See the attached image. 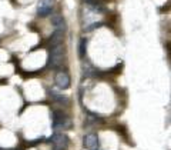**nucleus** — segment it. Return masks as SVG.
Listing matches in <instances>:
<instances>
[{"label":"nucleus","instance_id":"nucleus-8","mask_svg":"<svg viewBox=\"0 0 171 150\" xmlns=\"http://www.w3.org/2000/svg\"><path fill=\"white\" fill-rule=\"evenodd\" d=\"M50 97L56 102V103H59V105H64L67 106L70 103V100L67 96H63V94H60V93H56L54 90H50Z\"/></svg>","mask_w":171,"mask_h":150},{"label":"nucleus","instance_id":"nucleus-5","mask_svg":"<svg viewBox=\"0 0 171 150\" xmlns=\"http://www.w3.org/2000/svg\"><path fill=\"white\" fill-rule=\"evenodd\" d=\"M54 82L59 89H69L70 87V76L66 72H59L54 77Z\"/></svg>","mask_w":171,"mask_h":150},{"label":"nucleus","instance_id":"nucleus-4","mask_svg":"<svg viewBox=\"0 0 171 150\" xmlns=\"http://www.w3.org/2000/svg\"><path fill=\"white\" fill-rule=\"evenodd\" d=\"M53 7H54V0H39L37 3V14L40 17H46L52 14Z\"/></svg>","mask_w":171,"mask_h":150},{"label":"nucleus","instance_id":"nucleus-10","mask_svg":"<svg viewBox=\"0 0 171 150\" xmlns=\"http://www.w3.org/2000/svg\"><path fill=\"white\" fill-rule=\"evenodd\" d=\"M86 49H87V39H81V42H80V46H79V54H80V57H84Z\"/></svg>","mask_w":171,"mask_h":150},{"label":"nucleus","instance_id":"nucleus-7","mask_svg":"<svg viewBox=\"0 0 171 150\" xmlns=\"http://www.w3.org/2000/svg\"><path fill=\"white\" fill-rule=\"evenodd\" d=\"M52 25L54 27V30L64 32V29H66V20L60 14H54V16H52Z\"/></svg>","mask_w":171,"mask_h":150},{"label":"nucleus","instance_id":"nucleus-2","mask_svg":"<svg viewBox=\"0 0 171 150\" xmlns=\"http://www.w3.org/2000/svg\"><path fill=\"white\" fill-rule=\"evenodd\" d=\"M70 119L63 111H53V127L54 129H67L70 127Z\"/></svg>","mask_w":171,"mask_h":150},{"label":"nucleus","instance_id":"nucleus-1","mask_svg":"<svg viewBox=\"0 0 171 150\" xmlns=\"http://www.w3.org/2000/svg\"><path fill=\"white\" fill-rule=\"evenodd\" d=\"M63 57H64V47L63 45H56L50 49V56H49V66L52 69H57L63 65Z\"/></svg>","mask_w":171,"mask_h":150},{"label":"nucleus","instance_id":"nucleus-6","mask_svg":"<svg viewBox=\"0 0 171 150\" xmlns=\"http://www.w3.org/2000/svg\"><path fill=\"white\" fill-rule=\"evenodd\" d=\"M83 143H84V147H87V149H90V150H97L99 149V146H100V142H99L97 134H93V133L84 136Z\"/></svg>","mask_w":171,"mask_h":150},{"label":"nucleus","instance_id":"nucleus-3","mask_svg":"<svg viewBox=\"0 0 171 150\" xmlns=\"http://www.w3.org/2000/svg\"><path fill=\"white\" fill-rule=\"evenodd\" d=\"M50 140H52L54 150H67L69 147V137L63 133H56Z\"/></svg>","mask_w":171,"mask_h":150},{"label":"nucleus","instance_id":"nucleus-9","mask_svg":"<svg viewBox=\"0 0 171 150\" xmlns=\"http://www.w3.org/2000/svg\"><path fill=\"white\" fill-rule=\"evenodd\" d=\"M63 33L64 32H60V30H54V33L52 34V37H50V45L56 46V45H60L61 43V40H63Z\"/></svg>","mask_w":171,"mask_h":150}]
</instances>
